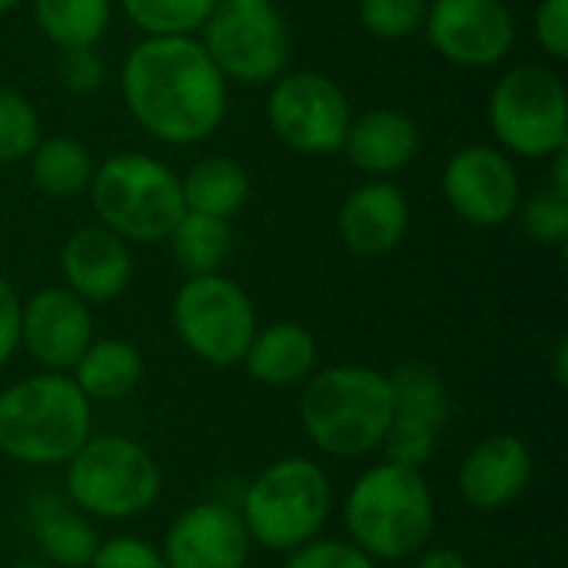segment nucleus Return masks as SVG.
<instances>
[{
    "mask_svg": "<svg viewBox=\"0 0 568 568\" xmlns=\"http://www.w3.org/2000/svg\"><path fill=\"white\" fill-rule=\"evenodd\" d=\"M120 93L133 123L166 146L210 140L230 113V83L200 37H140L123 57Z\"/></svg>",
    "mask_w": 568,
    "mask_h": 568,
    "instance_id": "nucleus-1",
    "label": "nucleus"
},
{
    "mask_svg": "<svg viewBox=\"0 0 568 568\" xmlns=\"http://www.w3.org/2000/svg\"><path fill=\"white\" fill-rule=\"evenodd\" d=\"M349 542L373 562H406L436 532V499L423 473L393 463L369 466L343 499Z\"/></svg>",
    "mask_w": 568,
    "mask_h": 568,
    "instance_id": "nucleus-2",
    "label": "nucleus"
},
{
    "mask_svg": "<svg viewBox=\"0 0 568 568\" xmlns=\"http://www.w3.org/2000/svg\"><path fill=\"white\" fill-rule=\"evenodd\" d=\"M389 419V376L373 366L339 363L303 383V433L329 459H363L379 453Z\"/></svg>",
    "mask_w": 568,
    "mask_h": 568,
    "instance_id": "nucleus-3",
    "label": "nucleus"
},
{
    "mask_svg": "<svg viewBox=\"0 0 568 568\" xmlns=\"http://www.w3.org/2000/svg\"><path fill=\"white\" fill-rule=\"evenodd\" d=\"M93 403L70 373H33L0 389V456L20 466H63L93 436Z\"/></svg>",
    "mask_w": 568,
    "mask_h": 568,
    "instance_id": "nucleus-4",
    "label": "nucleus"
},
{
    "mask_svg": "<svg viewBox=\"0 0 568 568\" xmlns=\"http://www.w3.org/2000/svg\"><path fill=\"white\" fill-rule=\"evenodd\" d=\"M87 193L97 223L126 243H163L186 213L180 173L140 150H120L97 163Z\"/></svg>",
    "mask_w": 568,
    "mask_h": 568,
    "instance_id": "nucleus-5",
    "label": "nucleus"
},
{
    "mask_svg": "<svg viewBox=\"0 0 568 568\" xmlns=\"http://www.w3.org/2000/svg\"><path fill=\"white\" fill-rule=\"evenodd\" d=\"M236 513L253 546L293 552L323 536L333 513L329 473L306 456H283L256 473Z\"/></svg>",
    "mask_w": 568,
    "mask_h": 568,
    "instance_id": "nucleus-6",
    "label": "nucleus"
},
{
    "mask_svg": "<svg viewBox=\"0 0 568 568\" xmlns=\"http://www.w3.org/2000/svg\"><path fill=\"white\" fill-rule=\"evenodd\" d=\"M160 486L163 476L153 453L130 436H90L63 463L67 499L87 519H136L156 506Z\"/></svg>",
    "mask_w": 568,
    "mask_h": 568,
    "instance_id": "nucleus-7",
    "label": "nucleus"
},
{
    "mask_svg": "<svg viewBox=\"0 0 568 568\" xmlns=\"http://www.w3.org/2000/svg\"><path fill=\"white\" fill-rule=\"evenodd\" d=\"M496 146L519 160H552L568 150V90L559 70L516 63L503 70L486 100Z\"/></svg>",
    "mask_w": 568,
    "mask_h": 568,
    "instance_id": "nucleus-8",
    "label": "nucleus"
},
{
    "mask_svg": "<svg viewBox=\"0 0 568 568\" xmlns=\"http://www.w3.org/2000/svg\"><path fill=\"white\" fill-rule=\"evenodd\" d=\"M170 320L180 343L216 369L240 366L260 326L250 293L223 273L186 276L173 296Z\"/></svg>",
    "mask_w": 568,
    "mask_h": 568,
    "instance_id": "nucleus-9",
    "label": "nucleus"
},
{
    "mask_svg": "<svg viewBox=\"0 0 568 568\" xmlns=\"http://www.w3.org/2000/svg\"><path fill=\"white\" fill-rule=\"evenodd\" d=\"M196 37L226 83L270 87L290 70L293 37L286 17L273 3H220Z\"/></svg>",
    "mask_w": 568,
    "mask_h": 568,
    "instance_id": "nucleus-10",
    "label": "nucleus"
},
{
    "mask_svg": "<svg viewBox=\"0 0 568 568\" xmlns=\"http://www.w3.org/2000/svg\"><path fill=\"white\" fill-rule=\"evenodd\" d=\"M349 123L353 103L329 73L286 70L270 83L266 126L286 150L303 156L339 153Z\"/></svg>",
    "mask_w": 568,
    "mask_h": 568,
    "instance_id": "nucleus-11",
    "label": "nucleus"
},
{
    "mask_svg": "<svg viewBox=\"0 0 568 568\" xmlns=\"http://www.w3.org/2000/svg\"><path fill=\"white\" fill-rule=\"evenodd\" d=\"M393 419L379 446L383 459L403 469L423 473L439 449V436L453 416V393L446 376L423 359L396 366L389 373Z\"/></svg>",
    "mask_w": 568,
    "mask_h": 568,
    "instance_id": "nucleus-12",
    "label": "nucleus"
},
{
    "mask_svg": "<svg viewBox=\"0 0 568 568\" xmlns=\"http://www.w3.org/2000/svg\"><path fill=\"white\" fill-rule=\"evenodd\" d=\"M423 33L443 60L489 70L516 50L519 23L506 0H429Z\"/></svg>",
    "mask_w": 568,
    "mask_h": 568,
    "instance_id": "nucleus-13",
    "label": "nucleus"
},
{
    "mask_svg": "<svg viewBox=\"0 0 568 568\" xmlns=\"http://www.w3.org/2000/svg\"><path fill=\"white\" fill-rule=\"evenodd\" d=\"M443 196L463 223L499 230L516 216L523 200L516 160L493 143L459 146L443 166Z\"/></svg>",
    "mask_w": 568,
    "mask_h": 568,
    "instance_id": "nucleus-14",
    "label": "nucleus"
},
{
    "mask_svg": "<svg viewBox=\"0 0 568 568\" xmlns=\"http://www.w3.org/2000/svg\"><path fill=\"white\" fill-rule=\"evenodd\" d=\"M93 339V313L67 286L20 300V346L43 373H70Z\"/></svg>",
    "mask_w": 568,
    "mask_h": 568,
    "instance_id": "nucleus-15",
    "label": "nucleus"
},
{
    "mask_svg": "<svg viewBox=\"0 0 568 568\" xmlns=\"http://www.w3.org/2000/svg\"><path fill=\"white\" fill-rule=\"evenodd\" d=\"M250 532L233 506L196 503L183 509L160 546L166 568H246Z\"/></svg>",
    "mask_w": 568,
    "mask_h": 568,
    "instance_id": "nucleus-16",
    "label": "nucleus"
},
{
    "mask_svg": "<svg viewBox=\"0 0 568 568\" xmlns=\"http://www.w3.org/2000/svg\"><path fill=\"white\" fill-rule=\"evenodd\" d=\"M409 196L393 180H366L353 186L339 206L336 230L343 246L359 260L393 253L409 233Z\"/></svg>",
    "mask_w": 568,
    "mask_h": 568,
    "instance_id": "nucleus-17",
    "label": "nucleus"
},
{
    "mask_svg": "<svg viewBox=\"0 0 568 568\" xmlns=\"http://www.w3.org/2000/svg\"><path fill=\"white\" fill-rule=\"evenodd\" d=\"M532 469L536 463L529 443L513 433H496L469 449L459 466L456 489L466 506L479 513H499L529 489Z\"/></svg>",
    "mask_w": 568,
    "mask_h": 568,
    "instance_id": "nucleus-18",
    "label": "nucleus"
},
{
    "mask_svg": "<svg viewBox=\"0 0 568 568\" xmlns=\"http://www.w3.org/2000/svg\"><path fill=\"white\" fill-rule=\"evenodd\" d=\"M60 270L67 290L77 293L87 306L113 303L126 293L133 280V253L126 240H120L100 223H90L63 240Z\"/></svg>",
    "mask_w": 568,
    "mask_h": 568,
    "instance_id": "nucleus-19",
    "label": "nucleus"
},
{
    "mask_svg": "<svg viewBox=\"0 0 568 568\" xmlns=\"http://www.w3.org/2000/svg\"><path fill=\"white\" fill-rule=\"evenodd\" d=\"M423 150L419 126L409 113L393 106H373L366 113H353L343 150L353 170L366 180H389L416 163Z\"/></svg>",
    "mask_w": 568,
    "mask_h": 568,
    "instance_id": "nucleus-20",
    "label": "nucleus"
},
{
    "mask_svg": "<svg viewBox=\"0 0 568 568\" xmlns=\"http://www.w3.org/2000/svg\"><path fill=\"white\" fill-rule=\"evenodd\" d=\"M316 336L296 320H276L256 326L240 366L266 389H293L316 373Z\"/></svg>",
    "mask_w": 568,
    "mask_h": 568,
    "instance_id": "nucleus-21",
    "label": "nucleus"
},
{
    "mask_svg": "<svg viewBox=\"0 0 568 568\" xmlns=\"http://www.w3.org/2000/svg\"><path fill=\"white\" fill-rule=\"evenodd\" d=\"M180 193L190 213L233 220L250 203L253 180H250V170L236 156L210 153L190 163L186 173H180Z\"/></svg>",
    "mask_w": 568,
    "mask_h": 568,
    "instance_id": "nucleus-22",
    "label": "nucleus"
},
{
    "mask_svg": "<svg viewBox=\"0 0 568 568\" xmlns=\"http://www.w3.org/2000/svg\"><path fill=\"white\" fill-rule=\"evenodd\" d=\"M143 369L146 366L136 343L106 336L87 346V353L70 369V379L90 403H116L143 383Z\"/></svg>",
    "mask_w": 568,
    "mask_h": 568,
    "instance_id": "nucleus-23",
    "label": "nucleus"
},
{
    "mask_svg": "<svg viewBox=\"0 0 568 568\" xmlns=\"http://www.w3.org/2000/svg\"><path fill=\"white\" fill-rule=\"evenodd\" d=\"M30 532L43 562L53 568H87L100 546L93 523L53 496L37 499V509L30 513Z\"/></svg>",
    "mask_w": 568,
    "mask_h": 568,
    "instance_id": "nucleus-24",
    "label": "nucleus"
},
{
    "mask_svg": "<svg viewBox=\"0 0 568 568\" xmlns=\"http://www.w3.org/2000/svg\"><path fill=\"white\" fill-rule=\"evenodd\" d=\"M30 183L50 200L83 196L93 180V153L77 136H40L33 153L27 156Z\"/></svg>",
    "mask_w": 568,
    "mask_h": 568,
    "instance_id": "nucleus-25",
    "label": "nucleus"
},
{
    "mask_svg": "<svg viewBox=\"0 0 568 568\" xmlns=\"http://www.w3.org/2000/svg\"><path fill=\"white\" fill-rule=\"evenodd\" d=\"M37 30L57 50L97 47L113 23V0H27Z\"/></svg>",
    "mask_w": 568,
    "mask_h": 568,
    "instance_id": "nucleus-26",
    "label": "nucleus"
},
{
    "mask_svg": "<svg viewBox=\"0 0 568 568\" xmlns=\"http://www.w3.org/2000/svg\"><path fill=\"white\" fill-rule=\"evenodd\" d=\"M170 253L176 260V266L186 276H206V273H220L230 250H233V226L230 220H216L206 213H183L176 220V226L166 236Z\"/></svg>",
    "mask_w": 568,
    "mask_h": 568,
    "instance_id": "nucleus-27",
    "label": "nucleus"
},
{
    "mask_svg": "<svg viewBox=\"0 0 568 568\" xmlns=\"http://www.w3.org/2000/svg\"><path fill=\"white\" fill-rule=\"evenodd\" d=\"M143 37H196L220 0H113Z\"/></svg>",
    "mask_w": 568,
    "mask_h": 568,
    "instance_id": "nucleus-28",
    "label": "nucleus"
},
{
    "mask_svg": "<svg viewBox=\"0 0 568 568\" xmlns=\"http://www.w3.org/2000/svg\"><path fill=\"white\" fill-rule=\"evenodd\" d=\"M40 136V113L30 103V97L10 83H0V166L27 163Z\"/></svg>",
    "mask_w": 568,
    "mask_h": 568,
    "instance_id": "nucleus-29",
    "label": "nucleus"
},
{
    "mask_svg": "<svg viewBox=\"0 0 568 568\" xmlns=\"http://www.w3.org/2000/svg\"><path fill=\"white\" fill-rule=\"evenodd\" d=\"M429 13V0H359L356 17L363 30L376 40H406L423 33Z\"/></svg>",
    "mask_w": 568,
    "mask_h": 568,
    "instance_id": "nucleus-30",
    "label": "nucleus"
},
{
    "mask_svg": "<svg viewBox=\"0 0 568 568\" xmlns=\"http://www.w3.org/2000/svg\"><path fill=\"white\" fill-rule=\"evenodd\" d=\"M519 226L523 233L539 246H566L568 243V196L546 190H536L532 196L519 200Z\"/></svg>",
    "mask_w": 568,
    "mask_h": 568,
    "instance_id": "nucleus-31",
    "label": "nucleus"
},
{
    "mask_svg": "<svg viewBox=\"0 0 568 568\" xmlns=\"http://www.w3.org/2000/svg\"><path fill=\"white\" fill-rule=\"evenodd\" d=\"M286 556H290L286 568H376V562L349 539H329V536H316Z\"/></svg>",
    "mask_w": 568,
    "mask_h": 568,
    "instance_id": "nucleus-32",
    "label": "nucleus"
},
{
    "mask_svg": "<svg viewBox=\"0 0 568 568\" xmlns=\"http://www.w3.org/2000/svg\"><path fill=\"white\" fill-rule=\"evenodd\" d=\"M57 77H60V87H67L77 97H87V93H97L106 83V63L97 53V47L60 50Z\"/></svg>",
    "mask_w": 568,
    "mask_h": 568,
    "instance_id": "nucleus-33",
    "label": "nucleus"
},
{
    "mask_svg": "<svg viewBox=\"0 0 568 568\" xmlns=\"http://www.w3.org/2000/svg\"><path fill=\"white\" fill-rule=\"evenodd\" d=\"M87 568H166L156 546L140 536H113L97 546V556Z\"/></svg>",
    "mask_w": 568,
    "mask_h": 568,
    "instance_id": "nucleus-34",
    "label": "nucleus"
},
{
    "mask_svg": "<svg viewBox=\"0 0 568 568\" xmlns=\"http://www.w3.org/2000/svg\"><path fill=\"white\" fill-rule=\"evenodd\" d=\"M532 37L546 57L568 60V0H539L536 3Z\"/></svg>",
    "mask_w": 568,
    "mask_h": 568,
    "instance_id": "nucleus-35",
    "label": "nucleus"
},
{
    "mask_svg": "<svg viewBox=\"0 0 568 568\" xmlns=\"http://www.w3.org/2000/svg\"><path fill=\"white\" fill-rule=\"evenodd\" d=\"M20 349V296L0 273V369Z\"/></svg>",
    "mask_w": 568,
    "mask_h": 568,
    "instance_id": "nucleus-36",
    "label": "nucleus"
},
{
    "mask_svg": "<svg viewBox=\"0 0 568 568\" xmlns=\"http://www.w3.org/2000/svg\"><path fill=\"white\" fill-rule=\"evenodd\" d=\"M416 568H469V562L459 556V552H453V549H433V546H426L423 552H419V562Z\"/></svg>",
    "mask_w": 568,
    "mask_h": 568,
    "instance_id": "nucleus-37",
    "label": "nucleus"
},
{
    "mask_svg": "<svg viewBox=\"0 0 568 568\" xmlns=\"http://www.w3.org/2000/svg\"><path fill=\"white\" fill-rule=\"evenodd\" d=\"M549 190H552V193H559V196H568V150H562V153H556V156H552Z\"/></svg>",
    "mask_w": 568,
    "mask_h": 568,
    "instance_id": "nucleus-38",
    "label": "nucleus"
},
{
    "mask_svg": "<svg viewBox=\"0 0 568 568\" xmlns=\"http://www.w3.org/2000/svg\"><path fill=\"white\" fill-rule=\"evenodd\" d=\"M556 383L559 386L568 383V339H559V346H556Z\"/></svg>",
    "mask_w": 568,
    "mask_h": 568,
    "instance_id": "nucleus-39",
    "label": "nucleus"
},
{
    "mask_svg": "<svg viewBox=\"0 0 568 568\" xmlns=\"http://www.w3.org/2000/svg\"><path fill=\"white\" fill-rule=\"evenodd\" d=\"M27 0H0V17L3 13H10V10H17V7H23Z\"/></svg>",
    "mask_w": 568,
    "mask_h": 568,
    "instance_id": "nucleus-40",
    "label": "nucleus"
},
{
    "mask_svg": "<svg viewBox=\"0 0 568 568\" xmlns=\"http://www.w3.org/2000/svg\"><path fill=\"white\" fill-rule=\"evenodd\" d=\"M220 3H236V7H260V3H273V0H220Z\"/></svg>",
    "mask_w": 568,
    "mask_h": 568,
    "instance_id": "nucleus-41",
    "label": "nucleus"
}]
</instances>
